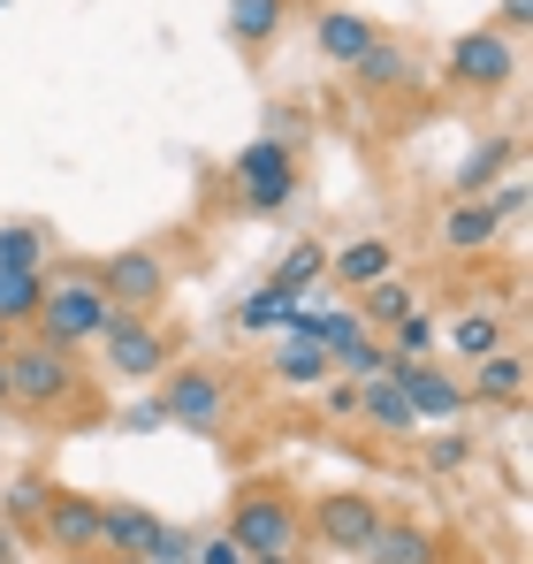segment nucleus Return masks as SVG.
<instances>
[{"label":"nucleus","instance_id":"nucleus-1","mask_svg":"<svg viewBox=\"0 0 533 564\" xmlns=\"http://www.w3.org/2000/svg\"><path fill=\"white\" fill-rule=\"evenodd\" d=\"M244 557H297V534H305V511H297V488L282 480H244L229 496V527H221Z\"/></svg>","mask_w":533,"mask_h":564},{"label":"nucleus","instance_id":"nucleus-2","mask_svg":"<svg viewBox=\"0 0 533 564\" xmlns=\"http://www.w3.org/2000/svg\"><path fill=\"white\" fill-rule=\"evenodd\" d=\"M77 389H85L77 351H62V344L31 336V328L8 336V404H23V412H69Z\"/></svg>","mask_w":533,"mask_h":564},{"label":"nucleus","instance_id":"nucleus-3","mask_svg":"<svg viewBox=\"0 0 533 564\" xmlns=\"http://www.w3.org/2000/svg\"><path fill=\"white\" fill-rule=\"evenodd\" d=\"M107 321H115V305H107L99 282L77 268V275H46V297H39L31 336H46V344H62V351H85V344L107 336Z\"/></svg>","mask_w":533,"mask_h":564},{"label":"nucleus","instance_id":"nucleus-4","mask_svg":"<svg viewBox=\"0 0 533 564\" xmlns=\"http://www.w3.org/2000/svg\"><path fill=\"white\" fill-rule=\"evenodd\" d=\"M85 275L99 282V297H107L115 313H153V305L168 297V260H161V252H145V245H130V252H107V260H91Z\"/></svg>","mask_w":533,"mask_h":564},{"label":"nucleus","instance_id":"nucleus-5","mask_svg":"<svg viewBox=\"0 0 533 564\" xmlns=\"http://www.w3.org/2000/svg\"><path fill=\"white\" fill-rule=\"evenodd\" d=\"M381 519H389V511H381L366 488H336V496H313V503H305V527H313L328 550H344V557H366V542L381 534Z\"/></svg>","mask_w":533,"mask_h":564},{"label":"nucleus","instance_id":"nucleus-6","mask_svg":"<svg viewBox=\"0 0 533 564\" xmlns=\"http://www.w3.org/2000/svg\"><path fill=\"white\" fill-rule=\"evenodd\" d=\"M237 191H244V206L252 214H282L290 198H297V153L290 145H274V138H252V145H237Z\"/></svg>","mask_w":533,"mask_h":564},{"label":"nucleus","instance_id":"nucleus-7","mask_svg":"<svg viewBox=\"0 0 533 564\" xmlns=\"http://www.w3.org/2000/svg\"><path fill=\"white\" fill-rule=\"evenodd\" d=\"M161 420L168 427H221V412H229V375H214V367H176V375L161 381Z\"/></svg>","mask_w":533,"mask_h":564},{"label":"nucleus","instance_id":"nucleus-8","mask_svg":"<svg viewBox=\"0 0 533 564\" xmlns=\"http://www.w3.org/2000/svg\"><path fill=\"white\" fill-rule=\"evenodd\" d=\"M99 351H107L115 381H153V375H168V336H161L145 313H115V321H107V336H99Z\"/></svg>","mask_w":533,"mask_h":564},{"label":"nucleus","instance_id":"nucleus-9","mask_svg":"<svg viewBox=\"0 0 533 564\" xmlns=\"http://www.w3.org/2000/svg\"><path fill=\"white\" fill-rule=\"evenodd\" d=\"M519 77V46L503 39V31H465V39H449V85H465V93H503Z\"/></svg>","mask_w":533,"mask_h":564},{"label":"nucleus","instance_id":"nucleus-10","mask_svg":"<svg viewBox=\"0 0 533 564\" xmlns=\"http://www.w3.org/2000/svg\"><path fill=\"white\" fill-rule=\"evenodd\" d=\"M39 534H46L62 557L99 550V496H69V488H54V496H46V511H39Z\"/></svg>","mask_w":533,"mask_h":564},{"label":"nucleus","instance_id":"nucleus-11","mask_svg":"<svg viewBox=\"0 0 533 564\" xmlns=\"http://www.w3.org/2000/svg\"><path fill=\"white\" fill-rule=\"evenodd\" d=\"M389 381L404 389V404H412V420H457L472 397H465V381H449L443 367H389Z\"/></svg>","mask_w":533,"mask_h":564},{"label":"nucleus","instance_id":"nucleus-12","mask_svg":"<svg viewBox=\"0 0 533 564\" xmlns=\"http://www.w3.org/2000/svg\"><path fill=\"white\" fill-rule=\"evenodd\" d=\"M373 39H381V23L358 15V8H320V15H313V46H320V62H336V69H358Z\"/></svg>","mask_w":533,"mask_h":564},{"label":"nucleus","instance_id":"nucleus-13","mask_svg":"<svg viewBox=\"0 0 533 564\" xmlns=\"http://www.w3.org/2000/svg\"><path fill=\"white\" fill-rule=\"evenodd\" d=\"M153 534H161V511H145V503H99V550L107 557H145L153 550Z\"/></svg>","mask_w":533,"mask_h":564},{"label":"nucleus","instance_id":"nucleus-14","mask_svg":"<svg viewBox=\"0 0 533 564\" xmlns=\"http://www.w3.org/2000/svg\"><path fill=\"white\" fill-rule=\"evenodd\" d=\"M435 557H443V542L420 519H381V534L366 542V564H435Z\"/></svg>","mask_w":533,"mask_h":564},{"label":"nucleus","instance_id":"nucleus-15","mask_svg":"<svg viewBox=\"0 0 533 564\" xmlns=\"http://www.w3.org/2000/svg\"><path fill=\"white\" fill-rule=\"evenodd\" d=\"M496 237H503V221H496V206H488V198H449V214H443V245L457 252V260L488 252Z\"/></svg>","mask_w":533,"mask_h":564},{"label":"nucleus","instance_id":"nucleus-16","mask_svg":"<svg viewBox=\"0 0 533 564\" xmlns=\"http://www.w3.org/2000/svg\"><path fill=\"white\" fill-rule=\"evenodd\" d=\"M328 275L351 282V290H366V282L396 275V245H389V237H351L344 252H328Z\"/></svg>","mask_w":533,"mask_h":564},{"label":"nucleus","instance_id":"nucleus-17","mask_svg":"<svg viewBox=\"0 0 533 564\" xmlns=\"http://www.w3.org/2000/svg\"><path fill=\"white\" fill-rule=\"evenodd\" d=\"M511 161H519V138H480V145L465 153V169H457V198H488V191L503 184Z\"/></svg>","mask_w":533,"mask_h":564},{"label":"nucleus","instance_id":"nucleus-18","mask_svg":"<svg viewBox=\"0 0 533 564\" xmlns=\"http://www.w3.org/2000/svg\"><path fill=\"white\" fill-rule=\"evenodd\" d=\"M358 85H366V93H412V85H420V62H412L396 39H373L366 62H358Z\"/></svg>","mask_w":533,"mask_h":564},{"label":"nucleus","instance_id":"nucleus-19","mask_svg":"<svg viewBox=\"0 0 533 564\" xmlns=\"http://www.w3.org/2000/svg\"><path fill=\"white\" fill-rule=\"evenodd\" d=\"M297 305H305V297H290V290L260 282V290H244V297H237V313H229V321H237V328H252V336H282V328L297 321Z\"/></svg>","mask_w":533,"mask_h":564},{"label":"nucleus","instance_id":"nucleus-20","mask_svg":"<svg viewBox=\"0 0 533 564\" xmlns=\"http://www.w3.org/2000/svg\"><path fill=\"white\" fill-rule=\"evenodd\" d=\"M358 420H373V427H389V435H420V420H412V404H404V389L389 375L358 381Z\"/></svg>","mask_w":533,"mask_h":564},{"label":"nucleus","instance_id":"nucleus-21","mask_svg":"<svg viewBox=\"0 0 533 564\" xmlns=\"http://www.w3.org/2000/svg\"><path fill=\"white\" fill-rule=\"evenodd\" d=\"M465 397L519 404V397H526V359H519V351H488V359H480V381H465Z\"/></svg>","mask_w":533,"mask_h":564},{"label":"nucleus","instance_id":"nucleus-22","mask_svg":"<svg viewBox=\"0 0 533 564\" xmlns=\"http://www.w3.org/2000/svg\"><path fill=\"white\" fill-rule=\"evenodd\" d=\"M39 297H46V275H23V268H0V328H31L39 321Z\"/></svg>","mask_w":533,"mask_h":564},{"label":"nucleus","instance_id":"nucleus-23","mask_svg":"<svg viewBox=\"0 0 533 564\" xmlns=\"http://www.w3.org/2000/svg\"><path fill=\"white\" fill-rule=\"evenodd\" d=\"M427 351H435V313L427 305H412L404 321H389V367H427Z\"/></svg>","mask_w":533,"mask_h":564},{"label":"nucleus","instance_id":"nucleus-24","mask_svg":"<svg viewBox=\"0 0 533 564\" xmlns=\"http://www.w3.org/2000/svg\"><path fill=\"white\" fill-rule=\"evenodd\" d=\"M328 275V245H313V237H297V245H290V252H282V260H274V290H290V297H305V290H313V282Z\"/></svg>","mask_w":533,"mask_h":564},{"label":"nucleus","instance_id":"nucleus-25","mask_svg":"<svg viewBox=\"0 0 533 564\" xmlns=\"http://www.w3.org/2000/svg\"><path fill=\"white\" fill-rule=\"evenodd\" d=\"M420 297H412V282H396V275H381V282H366L358 290V328H389V321H404Z\"/></svg>","mask_w":533,"mask_h":564},{"label":"nucleus","instance_id":"nucleus-26","mask_svg":"<svg viewBox=\"0 0 533 564\" xmlns=\"http://www.w3.org/2000/svg\"><path fill=\"white\" fill-rule=\"evenodd\" d=\"M282 15H290V0H229V39L237 46H266L282 31Z\"/></svg>","mask_w":533,"mask_h":564},{"label":"nucleus","instance_id":"nucleus-27","mask_svg":"<svg viewBox=\"0 0 533 564\" xmlns=\"http://www.w3.org/2000/svg\"><path fill=\"white\" fill-rule=\"evenodd\" d=\"M328 351L320 344H305V336H282L274 344V381H297V389H313V381H328Z\"/></svg>","mask_w":533,"mask_h":564},{"label":"nucleus","instance_id":"nucleus-28","mask_svg":"<svg viewBox=\"0 0 533 564\" xmlns=\"http://www.w3.org/2000/svg\"><path fill=\"white\" fill-rule=\"evenodd\" d=\"M0 268L46 275V229L39 221H0Z\"/></svg>","mask_w":533,"mask_h":564},{"label":"nucleus","instance_id":"nucleus-29","mask_svg":"<svg viewBox=\"0 0 533 564\" xmlns=\"http://www.w3.org/2000/svg\"><path fill=\"white\" fill-rule=\"evenodd\" d=\"M328 367H344L351 381H373V375H389V344H381L373 328H358L344 351H328Z\"/></svg>","mask_w":533,"mask_h":564},{"label":"nucleus","instance_id":"nucleus-30","mask_svg":"<svg viewBox=\"0 0 533 564\" xmlns=\"http://www.w3.org/2000/svg\"><path fill=\"white\" fill-rule=\"evenodd\" d=\"M449 344H457V359H472V367H480L488 351H503V321H496V313H465V321L449 328Z\"/></svg>","mask_w":533,"mask_h":564},{"label":"nucleus","instance_id":"nucleus-31","mask_svg":"<svg viewBox=\"0 0 533 564\" xmlns=\"http://www.w3.org/2000/svg\"><path fill=\"white\" fill-rule=\"evenodd\" d=\"M46 496H54V480H39V473H23V480L8 488V527H39V511H46Z\"/></svg>","mask_w":533,"mask_h":564},{"label":"nucleus","instance_id":"nucleus-32","mask_svg":"<svg viewBox=\"0 0 533 564\" xmlns=\"http://www.w3.org/2000/svg\"><path fill=\"white\" fill-rule=\"evenodd\" d=\"M420 458H427L435 473H465V466H472V435H457V427H443V435H435V443H427Z\"/></svg>","mask_w":533,"mask_h":564},{"label":"nucleus","instance_id":"nucleus-33","mask_svg":"<svg viewBox=\"0 0 533 564\" xmlns=\"http://www.w3.org/2000/svg\"><path fill=\"white\" fill-rule=\"evenodd\" d=\"M191 550H198V542H191L183 527H168V519H161V534H153V550H145V564H191Z\"/></svg>","mask_w":533,"mask_h":564},{"label":"nucleus","instance_id":"nucleus-34","mask_svg":"<svg viewBox=\"0 0 533 564\" xmlns=\"http://www.w3.org/2000/svg\"><path fill=\"white\" fill-rule=\"evenodd\" d=\"M526 198H533V191H526V176H503V184L488 191V206H496V221H519V214H526Z\"/></svg>","mask_w":533,"mask_h":564},{"label":"nucleus","instance_id":"nucleus-35","mask_svg":"<svg viewBox=\"0 0 533 564\" xmlns=\"http://www.w3.org/2000/svg\"><path fill=\"white\" fill-rule=\"evenodd\" d=\"M191 564H252V557H244L229 534H214V542H198V550H191Z\"/></svg>","mask_w":533,"mask_h":564},{"label":"nucleus","instance_id":"nucleus-36","mask_svg":"<svg viewBox=\"0 0 533 564\" xmlns=\"http://www.w3.org/2000/svg\"><path fill=\"white\" fill-rule=\"evenodd\" d=\"M266 138H274V145H290V153H297V138H305V122H297V115H290V107H274V115H266Z\"/></svg>","mask_w":533,"mask_h":564},{"label":"nucleus","instance_id":"nucleus-37","mask_svg":"<svg viewBox=\"0 0 533 564\" xmlns=\"http://www.w3.org/2000/svg\"><path fill=\"white\" fill-rule=\"evenodd\" d=\"M122 427H130V435H153V427H168V420H161V404H153V397H138V404L122 412Z\"/></svg>","mask_w":533,"mask_h":564},{"label":"nucleus","instance_id":"nucleus-38","mask_svg":"<svg viewBox=\"0 0 533 564\" xmlns=\"http://www.w3.org/2000/svg\"><path fill=\"white\" fill-rule=\"evenodd\" d=\"M328 420H358V381H336L328 389Z\"/></svg>","mask_w":533,"mask_h":564},{"label":"nucleus","instance_id":"nucleus-39","mask_svg":"<svg viewBox=\"0 0 533 564\" xmlns=\"http://www.w3.org/2000/svg\"><path fill=\"white\" fill-rule=\"evenodd\" d=\"M526 23H533V0H503V15H496V31L511 39V31H526Z\"/></svg>","mask_w":533,"mask_h":564},{"label":"nucleus","instance_id":"nucleus-40","mask_svg":"<svg viewBox=\"0 0 533 564\" xmlns=\"http://www.w3.org/2000/svg\"><path fill=\"white\" fill-rule=\"evenodd\" d=\"M8 557H15V542H8V527H0V564H8Z\"/></svg>","mask_w":533,"mask_h":564},{"label":"nucleus","instance_id":"nucleus-41","mask_svg":"<svg viewBox=\"0 0 533 564\" xmlns=\"http://www.w3.org/2000/svg\"><path fill=\"white\" fill-rule=\"evenodd\" d=\"M0 404H8V351H0Z\"/></svg>","mask_w":533,"mask_h":564},{"label":"nucleus","instance_id":"nucleus-42","mask_svg":"<svg viewBox=\"0 0 533 564\" xmlns=\"http://www.w3.org/2000/svg\"><path fill=\"white\" fill-rule=\"evenodd\" d=\"M107 564H145V557H107Z\"/></svg>","mask_w":533,"mask_h":564},{"label":"nucleus","instance_id":"nucleus-43","mask_svg":"<svg viewBox=\"0 0 533 564\" xmlns=\"http://www.w3.org/2000/svg\"><path fill=\"white\" fill-rule=\"evenodd\" d=\"M69 564H99V557H91V550H85V557H69Z\"/></svg>","mask_w":533,"mask_h":564},{"label":"nucleus","instance_id":"nucleus-44","mask_svg":"<svg viewBox=\"0 0 533 564\" xmlns=\"http://www.w3.org/2000/svg\"><path fill=\"white\" fill-rule=\"evenodd\" d=\"M252 564H290V557H252Z\"/></svg>","mask_w":533,"mask_h":564},{"label":"nucleus","instance_id":"nucleus-45","mask_svg":"<svg viewBox=\"0 0 533 564\" xmlns=\"http://www.w3.org/2000/svg\"><path fill=\"white\" fill-rule=\"evenodd\" d=\"M0 351H8V328H0Z\"/></svg>","mask_w":533,"mask_h":564},{"label":"nucleus","instance_id":"nucleus-46","mask_svg":"<svg viewBox=\"0 0 533 564\" xmlns=\"http://www.w3.org/2000/svg\"><path fill=\"white\" fill-rule=\"evenodd\" d=\"M0 8H8V0H0Z\"/></svg>","mask_w":533,"mask_h":564}]
</instances>
